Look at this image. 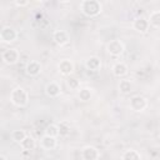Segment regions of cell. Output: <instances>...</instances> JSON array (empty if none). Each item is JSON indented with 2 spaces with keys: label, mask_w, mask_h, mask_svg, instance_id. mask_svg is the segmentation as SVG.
Segmentation results:
<instances>
[{
  "label": "cell",
  "mask_w": 160,
  "mask_h": 160,
  "mask_svg": "<svg viewBox=\"0 0 160 160\" xmlns=\"http://www.w3.org/2000/svg\"><path fill=\"white\" fill-rule=\"evenodd\" d=\"M80 11L88 18H95L102 11V5L98 0H82L80 2Z\"/></svg>",
  "instance_id": "1"
},
{
  "label": "cell",
  "mask_w": 160,
  "mask_h": 160,
  "mask_svg": "<svg viewBox=\"0 0 160 160\" xmlns=\"http://www.w3.org/2000/svg\"><path fill=\"white\" fill-rule=\"evenodd\" d=\"M10 102L18 108H25L29 104V94L25 89L16 86L10 91Z\"/></svg>",
  "instance_id": "2"
},
{
  "label": "cell",
  "mask_w": 160,
  "mask_h": 160,
  "mask_svg": "<svg viewBox=\"0 0 160 160\" xmlns=\"http://www.w3.org/2000/svg\"><path fill=\"white\" fill-rule=\"evenodd\" d=\"M19 38V32L12 26H4L0 31V40L4 44H11L16 41Z\"/></svg>",
  "instance_id": "3"
},
{
  "label": "cell",
  "mask_w": 160,
  "mask_h": 160,
  "mask_svg": "<svg viewBox=\"0 0 160 160\" xmlns=\"http://www.w3.org/2000/svg\"><path fill=\"white\" fill-rule=\"evenodd\" d=\"M19 59H20V52L15 48H8V49L2 50V52H1V60L8 65L16 64L19 61Z\"/></svg>",
  "instance_id": "4"
},
{
  "label": "cell",
  "mask_w": 160,
  "mask_h": 160,
  "mask_svg": "<svg viewBox=\"0 0 160 160\" xmlns=\"http://www.w3.org/2000/svg\"><path fill=\"white\" fill-rule=\"evenodd\" d=\"M129 106L135 112H142L148 108V100L141 95H134L129 101Z\"/></svg>",
  "instance_id": "5"
},
{
  "label": "cell",
  "mask_w": 160,
  "mask_h": 160,
  "mask_svg": "<svg viewBox=\"0 0 160 160\" xmlns=\"http://www.w3.org/2000/svg\"><path fill=\"white\" fill-rule=\"evenodd\" d=\"M125 50V46L122 44V41H120L119 39H114L110 40L106 45V51L111 55V56H120Z\"/></svg>",
  "instance_id": "6"
},
{
  "label": "cell",
  "mask_w": 160,
  "mask_h": 160,
  "mask_svg": "<svg viewBox=\"0 0 160 160\" xmlns=\"http://www.w3.org/2000/svg\"><path fill=\"white\" fill-rule=\"evenodd\" d=\"M81 159L82 160H99L100 158V151L98 148L92 145H86L81 149Z\"/></svg>",
  "instance_id": "7"
},
{
  "label": "cell",
  "mask_w": 160,
  "mask_h": 160,
  "mask_svg": "<svg viewBox=\"0 0 160 160\" xmlns=\"http://www.w3.org/2000/svg\"><path fill=\"white\" fill-rule=\"evenodd\" d=\"M58 70L61 75L64 76H70L74 70H75V65L70 59H62L60 60V62L58 64Z\"/></svg>",
  "instance_id": "8"
},
{
  "label": "cell",
  "mask_w": 160,
  "mask_h": 160,
  "mask_svg": "<svg viewBox=\"0 0 160 160\" xmlns=\"http://www.w3.org/2000/svg\"><path fill=\"white\" fill-rule=\"evenodd\" d=\"M52 40H54V42L56 45L64 46V45H66L70 41V35L68 34V31L59 29V30H55L52 32Z\"/></svg>",
  "instance_id": "9"
},
{
  "label": "cell",
  "mask_w": 160,
  "mask_h": 160,
  "mask_svg": "<svg viewBox=\"0 0 160 160\" xmlns=\"http://www.w3.org/2000/svg\"><path fill=\"white\" fill-rule=\"evenodd\" d=\"M132 29L140 34H145L149 31L150 29V24L148 21V19L140 16V18H136L134 21H132Z\"/></svg>",
  "instance_id": "10"
},
{
  "label": "cell",
  "mask_w": 160,
  "mask_h": 160,
  "mask_svg": "<svg viewBox=\"0 0 160 160\" xmlns=\"http://www.w3.org/2000/svg\"><path fill=\"white\" fill-rule=\"evenodd\" d=\"M41 62L38 61V60H30L26 66H25V72L29 75V76H38L40 72H41Z\"/></svg>",
  "instance_id": "11"
},
{
  "label": "cell",
  "mask_w": 160,
  "mask_h": 160,
  "mask_svg": "<svg viewBox=\"0 0 160 160\" xmlns=\"http://www.w3.org/2000/svg\"><path fill=\"white\" fill-rule=\"evenodd\" d=\"M111 71H112V75H114V76H116V78H124V76L128 75L129 68H128V65H126L125 62L118 61V62H115V64L112 65Z\"/></svg>",
  "instance_id": "12"
},
{
  "label": "cell",
  "mask_w": 160,
  "mask_h": 160,
  "mask_svg": "<svg viewBox=\"0 0 160 160\" xmlns=\"http://www.w3.org/2000/svg\"><path fill=\"white\" fill-rule=\"evenodd\" d=\"M61 86L56 81H50L45 86V94L49 98H58L59 95H61Z\"/></svg>",
  "instance_id": "13"
},
{
  "label": "cell",
  "mask_w": 160,
  "mask_h": 160,
  "mask_svg": "<svg viewBox=\"0 0 160 160\" xmlns=\"http://www.w3.org/2000/svg\"><path fill=\"white\" fill-rule=\"evenodd\" d=\"M101 60L99 56H89L85 60V68L90 71H99L101 69Z\"/></svg>",
  "instance_id": "14"
},
{
  "label": "cell",
  "mask_w": 160,
  "mask_h": 160,
  "mask_svg": "<svg viewBox=\"0 0 160 160\" xmlns=\"http://www.w3.org/2000/svg\"><path fill=\"white\" fill-rule=\"evenodd\" d=\"M56 145H58L56 138H52V136H49V135H44L40 139V146L44 150H52V149L56 148Z\"/></svg>",
  "instance_id": "15"
},
{
  "label": "cell",
  "mask_w": 160,
  "mask_h": 160,
  "mask_svg": "<svg viewBox=\"0 0 160 160\" xmlns=\"http://www.w3.org/2000/svg\"><path fill=\"white\" fill-rule=\"evenodd\" d=\"M58 129H59V136L60 138H66L70 135L71 131V124L68 120H61L58 122Z\"/></svg>",
  "instance_id": "16"
},
{
  "label": "cell",
  "mask_w": 160,
  "mask_h": 160,
  "mask_svg": "<svg viewBox=\"0 0 160 160\" xmlns=\"http://www.w3.org/2000/svg\"><path fill=\"white\" fill-rule=\"evenodd\" d=\"M20 146L25 151H32L36 148V140L31 135H26V138L20 142Z\"/></svg>",
  "instance_id": "17"
},
{
  "label": "cell",
  "mask_w": 160,
  "mask_h": 160,
  "mask_svg": "<svg viewBox=\"0 0 160 160\" xmlns=\"http://www.w3.org/2000/svg\"><path fill=\"white\" fill-rule=\"evenodd\" d=\"M118 88H119V91L121 94H130L134 90V84L129 79H121L119 81Z\"/></svg>",
  "instance_id": "18"
},
{
  "label": "cell",
  "mask_w": 160,
  "mask_h": 160,
  "mask_svg": "<svg viewBox=\"0 0 160 160\" xmlns=\"http://www.w3.org/2000/svg\"><path fill=\"white\" fill-rule=\"evenodd\" d=\"M148 21L150 24V26L155 28V29H160V10H154L149 14Z\"/></svg>",
  "instance_id": "19"
},
{
  "label": "cell",
  "mask_w": 160,
  "mask_h": 160,
  "mask_svg": "<svg viewBox=\"0 0 160 160\" xmlns=\"http://www.w3.org/2000/svg\"><path fill=\"white\" fill-rule=\"evenodd\" d=\"M121 160H141V155L134 149H128L121 154Z\"/></svg>",
  "instance_id": "20"
},
{
  "label": "cell",
  "mask_w": 160,
  "mask_h": 160,
  "mask_svg": "<svg viewBox=\"0 0 160 160\" xmlns=\"http://www.w3.org/2000/svg\"><path fill=\"white\" fill-rule=\"evenodd\" d=\"M26 132H25V130H22V129H16V130H12L11 131V140L14 141V142H18V144H20L25 138H26Z\"/></svg>",
  "instance_id": "21"
},
{
  "label": "cell",
  "mask_w": 160,
  "mask_h": 160,
  "mask_svg": "<svg viewBox=\"0 0 160 160\" xmlns=\"http://www.w3.org/2000/svg\"><path fill=\"white\" fill-rule=\"evenodd\" d=\"M92 96V90L90 88H81L79 91H78V98L81 100V101H89Z\"/></svg>",
  "instance_id": "22"
},
{
  "label": "cell",
  "mask_w": 160,
  "mask_h": 160,
  "mask_svg": "<svg viewBox=\"0 0 160 160\" xmlns=\"http://www.w3.org/2000/svg\"><path fill=\"white\" fill-rule=\"evenodd\" d=\"M45 135L52 136V138H58L59 136V129H58V124H50L46 126L45 129Z\"/></svg>",
  "instance_id": "23"
},
{
  "label": "cell",
  "mask_w": 160,
  "mask_h": 160,
  "mask_svg": "<svg viewBox=\"0 0 160 160\" xmlns=\"http://www.w3.org/2000/svg\"><path fill=\"white\" fill-rule=\"evenodd\" d=\"M66 85H68V88L70 89V90H80L81 88H80V81L76 79V78H68V80H66Z\"/></svg>",
  "instance_id": "24"
},
{
  "label": "cell",
  "mask_w": 160,
  "mask_h": 160,
  "mask_svg": "<svg viewBox=\"0 0 160 160\" xmlns=\"http://www.w3.org/2000/svg\"><path fill=\"white\" fill-rule=\"evenodd\" d=\"M14 4H15L16 6H26V5H29L30 2H29V1H15Z\"/></svg>",
  "instance_id": "25"
},
{
  "label": "cell",
  "mask_w": 160,
  "mask_h": 160,
  "mask_svg": "<svg viewBox=\"0 0 160 160\" xmlns=\"http://www.w3.org/2000/svg\"><path fill=\"white\" fill-rule=\"evenodd\" d=\"M0 160H8V158L5 155H0Z\"/></svg>",
  "instance_id": "26"
}]
</instances>
